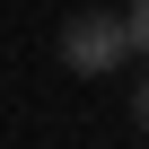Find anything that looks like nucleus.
I'll use <instances>...</instances> for the list:
<instances>
[{
    "label": "nucleus",
    "mask_w": 149,
    "mask_h": 149,
    "mask_svg": "<svg viewBox=\"0 0 149 149\" xmlns=\"http://www.w3.org/2000/svg\"><path fill=\"white\" fill-rule=\"evenodd\" d=\"M123 53H132V35H123V18H114V9H79V18L61 26V61L79 70V79H105Z\"/></svg>",
    "instance_id": "f257e3e1"
},
{
    "label": "nucleus",
    "mask_w": 149,
    "mask_h": 149,
    "mask_svg": "<svg viewBox=\"0 0 149 149\" xmlns=\"http://www.w3.org/2000/svg\"><path fill=\"white\" fill-rule=\"evenodd\" d=\"M123 35H132V53L149 61V0H132V9H123Z\"/></svg>",
    "instance_id": "f03ea898"
},
{
    "label": "nucleus",
    "mask_w": 149,
    "mask_h": 149,
    "mask_svg": "<svg viewBox=\"0 0 149 149\" xmlns=\"http://www.w3.org/2000/svg\"><path fill=\"white\" fill-rule=\"evenodd\" d=\"M132 114H140V132H149V70H140V88H132Z\"/></svg>",
    "instance_id": "7ed1b4c3"
}]
</instances>
